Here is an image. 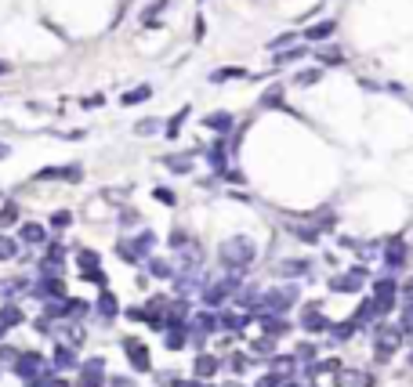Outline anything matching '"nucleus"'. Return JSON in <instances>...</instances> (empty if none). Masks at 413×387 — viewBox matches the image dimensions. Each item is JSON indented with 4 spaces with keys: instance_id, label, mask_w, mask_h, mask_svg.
<instances>
[{
    "instance_id": "20e7f679",
    "label": "nucleus",
    "mask_w": 413,
    "mask_h": 387,
    "mask_svg": "<svg viewBox=\"0 0 413 387\" xmlns=\"http://www.w3.org/2000/svg\"><path fill=\"white\" fill-rule=\"evenodd\" d=\"M362 279H367V268H352V271H341V276L330 279V294H359Z\"/></svg>"
},
{
    "instance_id": "5fc2aeb1",
    "label": "nucleus",
    "mask_w": 413,
    "mask_h": 387,
    "mask_svg": "<svg viewBox=\"0 0 413 387\" xmlns=\"http://www.w3.org/2000/svg\"><path fill=\"white\" fill-rule=\"evenodd\" d=\"M312 354H315V348H312V344H305V348H297V359H305V362H308V359H312Z\"/></svg>"
},
{
    "instance_id": "0eeeda50",
    "label": "nucleus",
    "mask_w": 413,
    "mask_h": 387,
    "mask_svg": "<svg viewBox=\"0 0 413 387\" xmlns=\"http://www.w3.org/2000/svg\"><path fill=\"white\" fill-rule=\"evenodd\" d=\"M370 304H374V312H377V315H388V312L395 308V282H392V279H377Z\"/></svg>"
},
{
    "instance_id": "58836bf2",
    "label": "nucleus",
    "mask_w": 413,
    "mask_h": 387,
    "mask_svg": "<svg viewBox=\"0 0 413 387\" xmlns=\"http://www.w3.org/2000/svg\"><path fill=\"white\" fill-rule=\"evenodd\" d=\"M232 76H243V69H240V66H229V69H218V73H211V80H214V84H221V80H232Z\"/></svg>"
},
{
    "instance_id": "f704fd0d",
    "label": "nucleus",
    "mask_w": 413,
    "mask_h": 387,
    "mask_svg": "<svg viewBox=\"0 0 413 387\" xmlns=\"http://www.w3.org/2000/svg\"><path fill=\"white\" fill-rule=\"evenodd\" d=\"M15 221H19V206L4 203V206H0V224H15Z\"/></svg>"
},
{
    "instance_id": "4be33fe9",
    "label": "nucleus",
    "mask_w": 413,
    "mask_h": 387,
    "mask_svg": "<svg viewBox=\"0 0 413 387\" xmlns=\"http://www.w3.org/2000/svg\"><path fill=\"white\" fill-rule=\"evenodd\" d=\"M341 387H374V377L362 369H352V373H341Z\"/></svg>"
},
{
    "instance_id": "412c9836",
    "label": "nucleus",
    "mask_w": 413,
    "mask_h": 387,
    "mask_svg": "<svg viewBox=\"0 0 413 387\" xmlns=\"http://www.w3.org/2000/svg\"><path fill=\"white\" fill-rule=\"evenodd\" d=\"M218 373V359L214 354H200L196 359V380H211Z\"/></svg>"
},
{
    "instance_id": "7ed1b4c3",
    "label": "nucleus",
    "mask_w": 413,
    "mask_h": 387,
    "mask_svg": "<svg viewBox=\"0 0 413 387\" xmlns=\"http://www.w3.org/2000/svg\"><path fill=\"white\" fill-rule=\"evenodd\" d=\"M294 304H297V286H279V289H268L261 297V308L272 312V315H283L287 308H294Z\"/></svg>"
},
{
    "instance_id": "bb28decb",
    "label": "nucleus",
    "mask_w": 413,
    "mask_h": 387,
    "mask_svg": "<svg viewBox=\"0 0 413 387\" xmlns=\"http://www.w3.org/2000/svg\"><path fill=\"white\" fill-rule=\"evenodd\" d=\"M305 58V47H290V51H276V66H290V62Z\"/></svg>"
},
{
    "instance_id": "4c0bfd02",
    "label": "nucleus",
    "mask_w": 413,
    "mask_h": 387,
    "mask_svg": "<svg viewBox=\"0 0 413 387\" xmlns=\"http://www.w3.org/2000/svg\"><path fill=\"white\" fill-rule=\"evenodd\" d=\"M19 348H11V344H0V362H8V366H15V362H19Z\"/></svg>"
},
{
    "instance_id": "09e8293b",
    "label": "nucleus",
    "mask_w": 413,
    "mask_h": 387,
    "mask_svg": "<svg viewBox=\"0 0 413 387\" xmlns=\"http://www.w3.org/2000/svg\"><path fill=\"white\" fill-rule=\"evenodd\" d=\"M403 333H413V304H406L403 312Z\"/></svg>"
},
{
    "instance_id": "bf43d9fd",
    "label": "nucleus",
    "mask_w": 413,
    "mask_h": 387,
    "mask_svg": "<svg viewBox=\"0 0 413 387\" xmlns=\"http://www.w3.org/2000/svg\"><path fill=\"white\" fill-rule=\"evenodd\" d=\"M11 156V149H8V145H0V159H8Z\"/></svg>"
},
{
    "instance_id": "b1692460",
    "label": "nucleus",
    "mask_w": 413,
    "mask_h": 387,
    "mask_svg": "<svg viewBox=\"0 0 413 387\" xmlns=\"http://www.w3.org/2000/svg\"><path fill=\"white\" fill-rule=\"evenodd\" d=\"M58 336H66V341H69V348H73V344H80V341H84V326H73V322H62Z\"/></svg>"
},
{
    "instance_id": "cd10ccee",
    "label": "nucleus",
    "mask_w": 413,
    "mask_h": 387,
    "mask_svg": "<svg viewBox=\"0 0 413 387\" xmlns=\"http://www.w3.org/2000/svg\"><path fill=\"white\" fill-rule=\"evenodd\" d=\"M98 312H102V318H113L116 315V297L113 294H98Z\"/></svg>"
},
{
    "instance_id": "4d7b16f0",
    "label": "nucleus",
    "mask_w": 413,
    "mask_h": 387,
    "mask_svg": "<svg viewBox=\"0 0 413 387\" xmlns=\"http://www.w3.org/2000/svg\"><path fill=\"white\" fill-rule=\"evenodd\" d=\"M203 33H206V26H203V15L196 19V40H203Z\"/></svg>"
},
{
    "instance_id": "e433bc0d",
    "label": "nucleus",
    "mask_w": 413,
    "mask_h": 387,
    "mask_svg": "<svg viewBox=\"0 0 413 387\" xmlns=\"http://www.w3.org/2000/svg\"><path fill=\"white\" fill-rule=\"evenodd\" d=\"M221 326H225V330H236V333H240V330L247 326V315H225V318H221Z\"/></svg>"
},
{
    "instance_id": "f8f14e48",
    "label": "nucleus",
    "mask_w": 413,
    "mask_h": 387,
    "mask_svg": "<svg viewBox=\"0 0 413 387\" xmlns=\"http://www.w3.org/2000/svg\"><path fill=\"white\" fill-rule=\"evenodd\" d=\"M33 297H40V300H51V297H66V282L62 279H40L37 286H33Z\"/></svg>"
},
{
    "instance_id": "7c9ffc66",
    "label": "nucleus",
    "mask_w": 413,
    "mask_h": 387,
    "mask_svg": "<svg viewBox=\"0 0 413 387\" xmlns=\"http://www.w3.org/2000/svg\"><path fill=\"white\" fill-rule=\"evenodd\" d=\"M0 322H4V326L11 330V326H19V322H22V312L19 308H15V304H8V308L4 312H0Z\"/></svg>"
},
{
    "instance_id": "423d86ee",
    "label": "nucleus",
    "mask_w": 413,
    "mask_h": 387,
    "mask_svg": "<svg viewBox=\"0 0 413 387\" xmlns=\"http://www.w3.org/2000/svg\"><path fill=\"white\" fill-rule=\"evenodd\" d=\"M385 264H388L392 271H399V268L410 264V246H406V239H399V235L388 239V243H385Z\"/></svg>"
},
{
    "instance_id": "6ab92c4d",
    "label": "nucleus",
    "mask_w": 413,
    "mask_h": 387,
    "mask_svg": "<svg viewBox=\"0 0 413 387\" xmlns=\"http://www.w3.org/2000/svg\"><path fill=\"white\" fill-rule=\"evenodd\" d=\"M333 29H337V22H333V19H323V22H312V26L305 29V37L315 40V44H323V40L333 33Z\"/></svg>"
},
{
    "instance_id": "79ce46f5",
    "label": "nucleus",
    "mask_w": 413,
    "mask_h": 387,
    "mask_svg": "<svg viewBox=\"0 0 413 387\" xmlns=\"http://www.w3.org/2000/svg\"><path fill=\"white\" fill-rule=\"evenodd\" d=\"M149 271H152V276H160V279H167L170 276V264L167 261H149Z\"/></svg>"
},
{
    "instance_id": "680f3d73",
    "label": "nucleus",
    "mask_w": 413,
    "mask_h": 387,
    "mask_svg": "<svg viewBox=\"0 0 413 387\" xmlns=\"http://www.w3.org/2000/svg\"><path fill=\"white\" fill-rule=\"evenodd\" d=\"M178 387H203V384H178Z\"/></svg>"
},
{
    "instance_id": "9d476101",
    "label": "nucleus",
    "mask_w": 413,
    "mask_h": 387,
    "mask_svg": "<svg viewBox=\"0 0 413 387\" xmlns=\"http://www.w3.org/2000/svg\"><path fill=\"white\" fill-rule=\"evenodd\" d=\"M80 167L76 163H69V167H44V170H37V181H62V177H66V181H80Z\"/></svg>"
},
{
    "instance_id": "2eb2a0df",
    "label": "nucleus",
    "mask_w": 413,
    "mask_h": 387,
    "mask_svg": "<svg viewBox=\"0 0 413 387\" xmlns=\"http://www.w3.org/2000/svg\"><path fill=\"white\" fill-rule=\"evenodd\" d=\"M19 235H22V243H29V246H40L44 239H47L44 224H37V221H26L22 228H19Z\"/></svg>"
},
{
    "instance_id": "c03bdc74",
    "label": "nucleus",
    "mask_w": 413,
    "mask_h": 387,
    "mask_svg": "<svg viewBox=\"0 0 413 387\" xmlns=\"http://www.w3.org/2000/svg\"><path fill=\"white\" fill-rule=\"evenodd\" d=\"M287 44H294V33H283V37H276L272 44H268V51H283Z\"/></svg>"
},
{
    "instance_id": "a878e982",
    "label": "nucleus",
    "mask_w": 413,
    "mask_h": 387,
    "mask_svg": "<svg viewBox=\"0 0 413 387\" xmlns=\"http://www.w3.org/2000/svg\"><path fill=\"white\" fill-rule=\"evenodd\" d=\"M164 163H167L174 174H188V170H193V159H188V156H167Z\"/></svg>"
},
{
    "instance_id": "4468645a",
    "label": "nucleus",
    "mask_w": 413,
    "mask_h": 387,
    "mask_svg": "<svg viewBox=\"0 0 413 387\" xmlns=\"http://www.w3.org/2000/svg\"><path fill=\"white\" fill-rule=\"evenodd\" d=\"M123 348H127V354H131V366L146 373V369H149V351H146V344H138V341H131V336H127Z\"/></svg>"
},
{
    "instance_id": "6e6552de",
    "label": "nucleus",
    "mask_w": 413,
    "mask_h": 387,
    "mask_svg": "<svg viewBox=\"0 0 413 387\" xmlns=\"http://www.w3.org/2000/svg\"><path fill=\"white\" fill-rule=\"evenodd\" d=\"M15 373L26 377L29 384H33V380L44 377V359H40L37 351H22V354H19V362H15Z\"/></svg>"
},
{
    "instance_id": "39448f33",
    "label": "nucleus",
    "mask_w": 413,
    "mask_h": 387,
    "mask_svg": "<svg viewBox=\"0 0 413 387\" xmlns=\"http://www.w3.org/2000/svg\"><path fill=\"white\" fill-rule=\"evenodd\" d=\"M287 224H290V232L301 239V243H319V235H323V228L308 214H294V217H287Z\"/></svg>"
},
{
    "instance_id": "603ef678",
    "label": "nucleus",
    "mask_w": 413,
    "mask_h": 387,
    "mask_svg": "<svg viewBox=\"0 0 413 387\" xmlns=\"http://www.w3.org/2000/svg\"><path fill=\"white\" fill-rule=\"evenodd\" d=\"M225 181H232V185H243L247 177H243V170H225Z\"/></svg>"
},
{
    "instance_id": "393cba45",
    "label": "nucleus",
    "mask_w": 413,
    "mask_h": 387,
    "mask_svg": "<svg viewBox=\"0 0 413 387\" xmlns=\"http://www.w3.org/2000/svg\"><path fill=\"white\" fill-rule=\"evenodd\" d=\"M315 58H319L323 66H344V55L337 51V47H326V51L319 47V55H315Z\"/></svg>"
},
{
    "instance_id": "de8ad7c7",
    "label": "nucleus",
    "mask_w": 413,
    "mask_h": 387,
    "mask_svg": "<svg viewBox=\"0 0 413 387\" xmlns=\"http://www.w3.org/2000/svg\"><path fill=\"white\" fill-rule=\"evenodd\" d=\"M258 387H283V377L279 373H268V377L258 380Z\"/></svg>"
},
{
    "instance_id": "3c124183",
    "label": "nucleus",
    "mask_w": 413,
    "mask_h": 387,
    "mask_svg": "<svg viewBox=\"0 0 413 387\" xmlns=\"http://www.w3.org/2000/svg\"><path fill=\"white\" fill-rule=\"evenodd\" d=\"M254 351H258V354H272V336H265V341H258V344H254Z\"/></svg>"
},
{
    "instance_id": "c756f323",
    "label": "nucleus",
    "mask_w": 413,
    "mask_h": 387,
    "mask_svg": "<svg viewBox=\"0 0 413 387\" xmlns=\"http://www.w3.org/2000/svg\"><path fill=\"white\" fill-rule=\"evenodd\" d=\"M315 80H323V69H305V73H297L294 84H297V87H312Z\"/></svg>"
},
{
    "instance_id": "c9c22d12",
    "label": "nucleus",
    "mask_w": 413,
    "mask_h": 387,
    "mask_svg": "<svg viewBox=\"0 0 413 387\" xmlns=\"http://www.w3.org/2000/svg\"><path fill=\"white\" fill-rule=\"evenodd\" d=\"M261 105H265V109H276V105H283V91H279V87H272L268 94H261Z\"/></svg>"
},
{
    "instance_id": "f03ea898",
    "label": "nucleus",
    "mask_w": 413,
    "mask_h": 387,
    "mask_svg": "<svg viewBox=\"0 0 413 387\" xmlns=\"http://www.w3.org/2000/svg\"><path fill=\"white\" fill-rule=\"evenodd\" d=\"M403 348V326H392V322H380L374 333V354L377 362H388L395 351Z\"/></svg>"
},
{
    "instance_id": "a18cd8bd",
    "label": "nucleus",
    "mask_w": 413,
    "mask_h": 387,
    "mask_svg": "<svg viewBox=\"0 0 413 387\" xmlns=\"http://www.w3.org/2000/svg\"><path fill=\"white\" fill-rule=\"evenodd\" d=\"M69 221H73V214H69V210H58V214L51 217V224H55V228H69Z\"/></svg>"
},
{
    "instance_id": "9b49d317",
    "label": "nucleus",
    "mask_w": 413,
    "mask_h": 387,
    "mask_svg": "<svg viewBox=\"0 0 413 387\" xmlns=\"http://www.w3.org/2000/svg\"><path fill=\"white\" fill-rule=\"evenodd\" d=\"M301 326H305L308 333H323V330H330V322H326V315H323L319 304H308L305 315H301Z\"/></svg>"
},
{
    "instance_id": "1a4fd4ad",
    "label": "nucleus",
    "mask_w": 413,
    "mask_h": 387,
    "mask_svg": "<svg viewBox=\"0 0 413 387\" xmlns=\"http://www.w3.org/2000/svg\"><path fill=\"white\" fill-rule=\"evenodd\" d=\"M236 289H240V276H229V279H221V282H214L211 289H206L203 304H206V308H218V304L225 300L229 294H236Z\"/></svg>"
},
{
    "instance_id": "ea45409f",
    "label": "nucleus",
    "mask_w": 413,
    "mask_h": 387,
    "mask_svg": "<svg viewBox=\"0 0 413 387\" xmlns=\"http://www.w3.org/2000/svg\"><path fill=\"white\" fill-rule=\"evenodd\" d=\"M152 243H156V239H152V232H138V239H134V250H138V253H146V250H152Z\"/></svg>"
},
{
    "instance_id": "aec40b11",
    "label": "nucleus",
    "mask_w": 413,
    "mask_h": 387,
    "mask_svg": "<svg viewBox=\"0 0 413 387\" xmlns=\"http://www.w3.org/2000/svg\"><path fill=\"white\" fill-rule=\"evenodd\" d=\"M149 98H152V87L141 84V87H134V91L120 94V105H141V102H149Z\"/></svg>"
},
{
    "instance_id": "49530a36",
    "label": "nucleus",
    "mask_w": 413,
    "mask_h": 387,
    "mask_svg": "<svg viewBox=\"0 0 413 387\" xmlns=\"http://www.w3.org/2000/svg\"><path fill=\"white\" fill-rule=\"evenodd\" d=\"M134 131H138V134H156V131H160V123H156V120H141Z\"/></svg>"
},
{
    "instance_id": "f3484780",
    "label": "nucleus",
    "mask_w": 413,
    "mask_h": 387,
    "mask_svg": "<svg viewBox=\"0 0 413 387\" xmlns=\"http://www.w3.org/2000/svg\"><path fill=\"white\" fill-rule=\"evenodd\" d=\"M261 326H265V333L272 336V341H276V336H283V333L290 330L287 322H283V315H272V312H261Z\"/></svg>"
},
{
    "instance_id": "5701e85b",
    "label": "nucleus",
    "mask_w": 413,
    "mask_h": 387,
    "mask_svg": "<svg viewBox=\"0 0 413 387\" xmlns=\"http://www.w3.org/2000/svg\"><path fill=\"white\" fill-rule=\"evenodd\" d=\"M55 366H58V369H73V366H76V354H73L69 344H58V348H55Z\"/></svg>"
},
{
    "instance_id": "2f4dec72",
    "label": "nucleus",
    "mask_w": 413,
    "mask_h": 387,
    "mask_svg": "<svg viewBox=\"0 0 413 387\" xmlns=\"http://www.w3.org/2000/svg\"><path fill=\"white\" fill-rule=\"evenodd\" d=\"M116 253H123L131 264H138V261H141V253L134 250V243H131V239H123V243H116Z\"/></svg>"
},
{
    "instance_id": "a19ab883",
    "label": "nucleus",
    "mask_w": 413,
    "mask_h": 387,
    "mask_svg": "<svg viewBox=\"0 0 413 387\" xmlns=\"http://www.w3.org/2000/svg\"><path fill=\"white\" fill-rule=\"evenodd\" d=\"M283 271H287V276H305L308 261H283Z\"/></svg>"
},
{
    "instance_id": "ddd939ff",
    "label": "nucleus",
    "mask_w": 413,
    "mask_h": 387,
    "mask_svg": "<svg viewBox=\"0 0 413 387\" xmlns=\"http://www.w3.org/2000/svg\"><path fill=\"white\" fill-rule=\"evenodd\" d=\"M203 127H211V131H218V134H229L236 127V116L232 112H211V116H203Z\"/></svg>"
},
{
    "instance_id": "864d4df0",
    "label": "nucleus",
    "mask_w": 413,
    "mask_h": 387,
    "mask_svg": "<svg viewBox=\"0 0 413 387\" xmlns=\"http://www.w3.org/2000/svg\"><path fill=\"white\" fill-rule=\"evenodd\" d=\"M0 257H15V243H11V239H0Z\"/></svg>"
},
{
    "instance_id": "c85d7f7f",
    "label": "nucleus",
    "mask_w": 413,
    "mask_h": 387,
    "mask_svg": "<svg viewBox=\"0 0 413 387\" xmlns=\"http://www.w3.org/2000/svg\"><path fill=\"white\" fill-rule=\"evenodd\" d=\"M218 330V318L211 315V312H203V315H196V333L203 336V333H214Z\"/></svg>"
},
{
    "instance_id": "72a5a7b5",
    "label": "nucleus",
    "mask_w": 413,
    "mask_h": 387,
    "mask_svg": "<svg viewBox=\"0 0 413 387\" xmlns=\"http://www.w3.org/2000/svg\"><path fill=\"white\" fill-rule=\"evenodd\" d=\"M185 116H188V105H185V109L178 112V116H170V123H167V138H178V131H182Z\"/></svg>"
},
{
    "instance_id": "052dcab7",
    "label": "nucleus",
    "mask_w": 413,
    "mask_h": 387,
    "mask_svg": "<svg viewBox=\"0 0 413 387\" xmlns=\"http://www.w3.org/2000/svg\"><path fill=\"white\" fill-rule=\"evenodd\" d=\"M8 69H11V66H8V62H0V76H4V73H8Z\"/></svg>"
},
{
    "instance_id": "13d9d810",
    "label": "nucleus",
    "mask_w": 413,
    "mask_h": 387,
    "mask_svg": "<svg viewBox=\"0 0 413 387\" xmlns=\"http://www.w3.org/2000/svg\"><path fill=\"white\" fill-rule=\"evenodd\" d=\"M113 387H134V384L127 380V377H116V380H113Z\"/></svg>"
},
{
    "instance_id": "37998d69",
    "label": "nucleus",
    "mask_w": 413,
    "mask_h": 387,
    "mask_svg": "<svg viewBox=\"0 0 413 387\" xmlns=\"http://www.w3.org/2000/svg\"><path fill=\"white\" fill-rule=\"evenodd\" d=\"M355 330H359V326H355V322H352V318H348V322H344V326H337V330H333V336H337V341H344V336H352Z\"/></svg>"
},
{
    "instance_id": "dca6fc26",
    "label": "nucleus",
    "mask_w": 413,
    "mask_h": 387,
    "mask_svg": "<svg viewBox=\"0 0 413 387\" xmlns=\"http://www.w3.org/2000/svg\"><path fill=\"white\" fill-rule=\"evenodd\" d=\"M229 145L225 141H218V145H211V149H206V163H211L214 170H225V163H229Z\"/></svg>"
},
{
    "instance_id": "f257e3e1",
    "label": "nucleus",
    "mask_w": 413,
    "mask_h": 387,
    "mask_svg": "<svg viewBox=\"0 0 413 387\" xmlns=\"http://www.w3.org/2000/svg\"><path fill=\"white\" fill-rule=\"evenodd\" d=\"M218 257H221V264H225V268H247L254 257H258V246H254L250 235H232V239L221 243Z\"/></svg>"
},
{
    "instance_id": "473e14b6",
    "label": "nucleus",
    "mask_w": 413,
    "mask_h": 387,
    "mask_svg": "<svg viewBox=\"0 0 413 387\" xmlns=\"http://www.w3.org/2000/svg\"><path fill=\"white\" fill-rule=\"evenodd\" d=\"M185 330H188V322H185V326H178V330H170V333H167V348H170V351H178V348L185 344Z\"/></svg>"
},
{
    "instance_id": "a211bd4d",
    "label": "nucleus",
    "mask_w": 413,
    "mask_h": 387,
    "mask_svg": "<svg viewBox=\"0 0 413 387\" xmlns=\"http://www.w3.org/2000/svg\"><path fill=\"white\" fill-rule=\"evenodd\" d=\"M102 369H105L102 359H91V362L84 366V380H80V387H102Z\"/></svg>"
},
{
    "instance_id": "8fccbe9b",
    "label": "nucleus",
    "mask_w": 413,
    "mask_h": 387,
    "mask_svg": "<svg viewBox=\"0 0 413 387\" xmlns=\"http://www.w3.org/2000/svg\"><path fill=\"white\" fill-rule=\"evenodd\" d=\"M261 297H258V289H243V294H240V304H247V308H250V304H258Z\"/></svg>"
},
{
    "instance_id": "6e6d98bb",
    "label": "nucleus",
    "mask_w": 413,
    "mask_h": 387,
    "mask_svg": "<svg viewBox=\"0 0 413 387\" xmlns=\"http://www.w3.org/2000/svg\"><path fill=\"white\" fill-rule=\"evenodd\" d=\"M156 199H164V203H174V196H170L167 188H156Z\"/></svg>"
}]
</instances>
